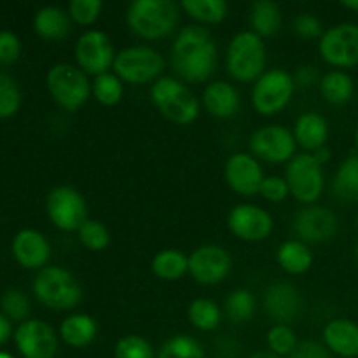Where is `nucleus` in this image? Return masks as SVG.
<instances>
[{"mask_svg":"<svg viewBox=\"0 0 358 358\" xmlns=\"http://www.w3.org/2000/svg\"><path fill=\"white\" fill-rule=\"evenodd\" d=\"M290 358H332L324 345L315 341H304L297 345Z\"/></svg>","mask_w":358,"mask_h":358,"instance_id":"49530a36","label":"nucleus"},{"mask_svg":"<svg viewBox=\"0 0 358 358\" xmlns=\"http://www.w3.org/2000/svg\"><path fill=\"white\" fill-rule=\"evenodd\" d=\"M355 142H357V149H358V126H357V133H355Z\"/></svg>","mask_w":358,"mask_h":358,"instance_id":"864d4df0","label":"nucleus"},{"mask_svg":"<svg viewBox=\"0 0 358 358\" xmlns=\"http://www.w3.org/2000/svg\"><path fill=\"white\" fill-rule=\"evenodd\" d=\"M171 66L187 83H203L217 69V44L201 24H189L171 45Z\"/></svg>","mask_w":358,"mask_h":358,"instance_id":"f257e3e1","label":"nucleus"},{"mask_svg":"<svg viewBox=\"0 0 358 358\" xmlns=\"http://www.w3.org/2000/svg\"><path fill=\"white\" fill-rule=\"evenodd\" d=\"M220 308L210 299H196L189 306V320L199 331H213L220 324Z\"/></svg>","mask_w":358,"mask_h":358,"instance_id":"2f4dec72","label":"nucleus"},{"mask_svg":"<svg viewBox=\"0 0 358 358\" xmlns=\"http://www.w3.org/2000/svg\"><path fill=\"white\" fill-rule=\"evenodd\" d=\"M248 21L259 37H273L282 28V10L271 0H257L248 9Z\"/></svg>","mask_w":358,"mask_h":358,"instance_id":"393cba45","label":"nucleus"},{"mask_svg":"<svg viewBox=\"0 0 358 358\" xmlns=\"http://www.w3.org/2000/svg\"><path fill=\"white\" fill-rule=\"evenodd\" d=\"M16 345L24 358H52L58 352L55 331L42 320H27L17 327Z\"/></svg>","mask_w":358,"mask_h":358,"instance_id":"f3484780","label":"nucleus"},{"mask_svg":"<svg viewBox=\"0 0 358 358\" xmlns=\"http://www.w3.org/2000/svg\"><path fill=\"white\" fill-rule=\"evenodd\" d=\"M115 358H154L149 341L140 336H126L115 345Z\"/></svg>","mask_w":358,"mask_h":358,"instance_id":"58836bf2","label":"nucleus"},{"mask_svg":"<svg viewBox=\"0 0 358 358\" xmlns=\"http://www.w3.org/2000/svg\"><path fill=\"white\" fill-rule=\"evenodd\" d=\"M101 9L103 3L100 0H72L69 3V16L76 23L87 27L100 17Z\"/></svg>","mask_w":358,"mask_h":358,"instance_id":"ea45409f","label":"nucleus"},{"mask_svg":"<svg viewBox=\"0 0 358 358\" xmlns=\"http://www.w3.org/2000/svg\"><path fill=\"white\" fill-rule=\"evenodd\" d=\"M329 136V124L325 117L317 112H306L301 115L294 126V138L308 152H315L325 147Z\"/></svg>","mask_w":358,"mask_h":358,"instance_id":"5701e85b","label":"nucleus"},{"mask_svg":"<svg viewBox=\"0 0 358 358\" xmlns=\"http://www.w3.org/2000/svg\"><path fill=\"white\" fill-rule=\"evenodd\" d=\"M318 86H320L322 96L329 103L334 105H343L350 101L353 96V91H355L353 79L341 70H332V72L325 73Z\"/></svg>","mask_w":358,"mask_h":358,"instance_id":"cd10ccee","label":"nucleus"},{"mask_svg":"<svg viewBox=\"0 0 358 358\" xmlns=\"http://www.w3.org/2000/svg\"><path fill=\"white\" fill-rule=\"evenodd\" d=\"M13 254L21 266L28 269L42 268L51 255V247L44 234L34 229H24L13 241Z\"/></svg>","mask_w":358,"mask_h":358,"instance_id":"aec40b11","label":"nucleus"},{"mask_svg":"<svg viewBox=\"0 0 358 358\" xmlns=\"http://www.w3.org/2000/svg\"><path fill=\"white\" fill-rule=\"evenodd\" d=\"M21 105V91L16 80L0 72V117H10Z\"/></svg>","mask_w":358,"mask_h":358,"instance_id":"e433bc0d","label":"nucleus"},{"mask_svg":"<svg viewBox=\"0 0 358 358\" xmlns=\"http://www.w3.org/2000/svg\"><path fill=\"white\" fill-rule=\"evenodd\" d=\"M0 358H13V357L7 355V353H2V352H0Z\"/></svg>","mask_w":358,"mask_h":358,"instance_id":"603ef678","label":"nucleus"},{"mask_svg":"<svg viewBox=\"0 0 358 358\" xmlns=\"http://www.w3.org/2000/svg\"><path fill=\"white\" fill-rule=\"evenodd\" d=\"M355 255H357V261H358V243H357V247H355Z\"/></svg>","mask_w":358,"mask_h":358,"instance_id":"5fc2aeb1","label":"nucleus"},{"mask_svg":"<svg viewBox=\"0 0 358 358\" xmlns=\"http://www.w3.org/2000/svg\"><path fill=\"white\" fill-rule=\"evenodd\" d=\"M182 9L199 23L217 24L224 21L229 13V6L224 0H184Z\"/></svg>","mask_w":358,"mask_h":358,"instance_id":"7c9ffc66","label":"nucleus"},{"mask_svg":"<svg viewBox=\"0 0 358 358\" xmlns=\"http://www.w3.org/2000/svg\"><path fill=\"white\" fill-rule=\"evenodd\" d=\"M332 192L343 201H358V156H350L339 164L332 182Z\"/></svg>","mask_w":358,"mask_h":358,"instance_id":"c756f323","label":"nucleus"},{"mask_svg":"<svg viewBox=\"0 0 358 358\" xmlns=\"http://www.w3.org/2000/svg\"><path fill=\"white\" fill-rule=\"evenodd\" d=\"M233 266L229 252L219 245H203L189 255V273L203 285H215L227 278Z\"/></svg>","mask_w":358,"mask_h":358,"instance_id":"ddd939ff","label":"nucleus"},{"mask_svg":"<svg viewBox=\"0 0 358 358\" xmlns=\"http://www.w3.org/2000/svg\"><path fill=\"white\" fill-rule=\"evenodd\" d=\"M91 93L105 107L117 105L122 98V80L115 73H101L94 77L91 84Z\"/></svg>","mask_w":358,"mask_h":358,"instance_id":"f704fd0d","label":"nucleus"},{"mask_svg":"<svg viewBox=\"0 0 358 358\" xmlns=\"http://www.w3.org/2000/svg\"><path fill=\"white\" fill-rule=\"evenodd\" d=\"M48 90L52 100L62 108L76 112L83 107L91 94V84L79 66L58 63L48 72Z\"/></svg>","mask_w":358,"mask_h":358,"instance_id":"423d86ee","label":"nucleus"},{"mask_svg":"<svg viewBox=\"0 0 358 358\" xmlns=\"http://www.w3.org/2000/svg\"><path fill=\"white\" fill-rule=\"evenodd\" d=\"M341 6L350 10H358V0H343Z\"/></svg>","mask_w":358,"mask_h":358,"instance_id":"8fccbe9b","label":"nucleus"},{"mask_svg":"<svg viewBox=\"0 0 358 358\" xmlns=\"http://www.w3.org/2000/svg\"><path fill=\"white\" fill-rule=\"evenodd\" d=\"M34 294L44 306L56 311L72 310L83 299L76 276L59 266L42 268L34 282Z\"/></svg>","mask_w":358,"mask_h":358,"instance_id":"20e7f679","label":"nucleus"},{"mask_svg":"<svg viewBox=\"0 0 358 358\" xmlns=\"http://www.w3.org/2000/svg\"><path fill=\"white\" fill-rule=\"evenodd\" d=\"M76 59L83 72L101 76L114 66L115 52L110 37L100 30H90L83 34L76 45Z\"/></svg>","mask_w":358,"mask_h":358,"instance_id":"f8f14e48","label":"nucleus"},{"mask_svg":"<svg viewBox=\"0 0 358 358\" xmlns=\"http://www.w3.org/2000/svg\"><path fill=\"white\" fill-rule=\"evenodd\" d=\"M2 310L13 320H24L30 313V301L21 290L10 289L2 296Z\"/></svg>","mask_w":358,"mask_h":358,"instance_id":"a19ab883","label":"nucleus"},{"mask_svg":"<svg viewBox=\"0 0 358 358\" xmlns=\"http://www.w3.org/2000/svg\"><path fill=\"white\" fill-rule=\"evenodd\" d=\"M59 334H62V339L69 346L84 348V346L91 345L93 339L96 338L98 325L90 315L76 313L63 320L62 327H59Z\"/></svg>","mask_w":358,"mask_h":358,"instance_id":"a878e982","label":"nucleus"},{"mask_svg":"<svg viewBox=\"0 0 358 358\" xmlns=\"http://www.w3.org/2000/svg\"><path fill=\"white\" fill-rule=\"evenodd\" d=\"M292 229L303 243H322L336 236L339 222L338 217L325 206H308L296 213Z\"/></svg>","mask_w":358,"mask_h":358,"instance_id":"2eb2a0df","label":"nucleus"},{"mask_svg":"<svg viewBox=\"0 0 358 358\" xmlns=\"http://www.w3.org/2000/svg\"><path fill=\"white\" fill-rule=\"evenodd\" d=\"M250 358H280V357L275 355L273 352H255L254 355H250Z\"/></svg>","mask_w":358,"mask_h":358,"instance_id":"3c124183","label":"nucleus"},{"mask_svg":"<svg viewBox=\"0 0 358 358\" xmlns=\"http://www.w3.org/2000/svg\"><path fill=\"white\" fill-rule=\"evenodd\" d=\"M276 259L283 271L290 273V275H303L313 264V255H311L310 248L306 247V243L297 240L285 241L276 252Z\"/></svg>","mask_w":358,"mask_h":358,"instance_id":"bb28decb","label":"nucleus"},{"mask_svg":"<svg viewBox=\"0 0 358 358\" xmlns=\"http://www.w3.org/2000/svg\"><path fill=\"white\" fill-rule=\"evenodd\" d=\"M227 72L238 83H252L264 73L266 45L252 30L240 31L227 48Z\"/></svg>","mask_w":358,"mask_h":358,"instance_id":"39448f33","label":"nucleus"},{"mask_svg":"<svg viewBox=\"0 0 358 358\" xmlns=\"http://www.w3.org/2000/svg\"><path fill=\"white\" fill-rule=\"evenodd\" d=\"M320 70H318V66L311 65V63L297 66L296 73H294V84L301 87H313L320 84Z\"/></svg>","mask_w":358,"mask_h":358,"instance_id":"a18cd8bd","label":"nucleus"},{"mask_svg":"<svg viewBox=\"0 0 358 358\" xmlns=\"http://www.w3.org/2000/svg\"><path fill=\"white\" fill-rule=\"evenodd\" d=\"M150 100L157 110L175 124H191L199 114L198 98L175 77H159L150 87Z\"/></svg>","mask_w":358,"mask_h":358,"instance_id":"7ed1b4c3","label":"nucleus"},{"mask_svg":"<svg viewBox=\"0 0 358 358\" xmlns=\"http://www.w3.org/2000/svg\"><path fill=\"white\" fill-rule=\"evenodd\" d=\"M203 103L213 117L227 119L233 117L240 110L241 100L240 93L233 84L215 80V83L208 84L203 91Z\"/></svg>","mask_w":358,"mask_h":358,"instance_id":"4be33fe9","label":"nucleus"},{"mask_svg":"<svg viewBox=\"0 0 358 358\" xmlns=\"http://www.w3.org/2000/svg\"><path fill=\"white\" fill-rule=\"evenodd\" d=\"M164 69V58L156 49L133 45L115 55V76L128 84L156 83Z\"/></svg>","mask_w":358,"mask_h":358,"instance_id":"0eeeda50","label":"nucleus"},{"mask_svg":"<svg viewBox=\"0 0 358 358\" xmlns=\"http://www.w3.org/2000/svg\"><path fill=\"white\" fill-rule=\"evenodd\" d=\"M294 90H296V84L289 72L282 69L268 70L255 80L252 103L259 114L273 115L289 105Z\"/></svg>","mask_w":358,"mask_h":358,"instance_id":"6e6552de","label":"nucleus"},{"mask_svg":"<svg viewBox=\"0 0 358 358\" xmlns=\"http://www.w3.org/2000/svg\"><path fill=\"white\" fill-rule=\"evenodd\" d=\"M318 49L329 65L339 69L358 65V24L341 23L329 28L322 35Z\"/></svg>","mask_w":358,"mask_h":358,"instance_id":"9d476101","label":"nucleus"},{"mask_svg":"<svg viewBox=\"0 0 358 358\" xmlns=\"http://www.w3.org/2000/svg\"><path fill=\"white\" fill-rule=\"evenodd\" d=\"M152 271L157 278L166 280V282L180 280L189 271V257L175 248L161 250L152 259Z\"/></svg>","mask_w":358,"mask_h":358,"instance_id":"c85d7f7f","label":"nucleus"},{"mask_svg":"<svg viewBox=\"0 0 358 358\" xmlns=\"http://www.w3.org/2000/svg\"><path fill=\"white\" fill-rule=\"evenodd\" d=\"M261 194L273 203H282L290 194L289 184L282 177H266L261 185Z\"/></svg>","mask_w":358,"mask_h":358,"instance_id":"37998d69","label":"nucleus"},{"mask_svg":"<svg viewBox=\"0 0 358 358\" xmlns=\"http://www.w3.org/2000/svg\"><path fill=\"white\" fill-rule=\"evenodd\" d=\"M79 240L90 250L100 252L105 250L108 247V243H110V233L98 220H86L79 227Z\"/></svg>","mask_w":358,"mask_h":358,"instance_id":"c9c22d12","label":"nucleus"},{"mask_svg":"<svg viewBox=\"0 0 358 358\" xmlns=\"http://www.w3.org/2000/svg\"><path fill=\"white\" fill-rule=\"evenodd\" d=\"M268 346L269 352L275 355H292L294 350L297 348V338L296 332L289 327V325L276 324L271 331L268 332Z\"/></svg>","mask_w":358,"mask_h":358,"instance_id":"4c0bfd02","label":"nucleus"},{"mask_svg":"<svg viewBox=\"0 0 358 358\" xmlns=\"http://www.w3.org/2000/svg\"><path fill=\"white\" fill-rule=\"evenodd\" d=\"M48 213L51 222L63 231H79L87 220L83 194L69 185H59L49 192Z\"/></svg>","mask_w":358,"mask_h":358,"instance_id":"9b49d317","label":"nucleus"},{"mask_svg":"<svg viewBox=\"0 0 358 358\" xmlns=\"http://www.w3.org/2000/svg\"><path fill=\"white\" fill-rule=\"evenodd\" d=\"M224 175L229 187L241 196H255L261 192V185L266 178L259 161L250 154L241 152L233 154L227 159Z\"/></svg>","mask_w":358,"mask_h":358,"instance_id":"a211bd4d","label":"nucleus"},{"mask_svg":"<svg viewBox=\"0 0 358 358\" xmlns=\"http://www.w3.org/2000/svg\"><path fill=\"white\" fill-rule=\"evenodd\" d=\"M226 315L234 324H243L254 317L255 299L247 289H238L227 296L226 304H224Z\"/></svg>","mask_w":358,"mask_h":358,"instance_id":"473e14b6","label":"nucleus"},{"mask_svg":"<svg viewBox=\"0 0 358 358\" xmlns=\"http://www.w3.org/2000/svg\"><path fill=\"white\" fill-rule=\"evenodd\" d=\"M10 336V322L7 320L3 315H0V345H3V343L9 339Z\"/></svg>","mask_w":358,"mask_h":358,"instance_id":"de8ad7c7","label":"nucleus"},{"mask_svg":"<svg viewBox=\"0 0 358 358\" xmlns=\"http://www.w3.org/2000/svg\"><path fill=\"white\" fill-rule=\"evenodd\" d=\"M35 31L45 41H62L70 34V16L59 7L49 6L38 10L34 20Z\"/></svg>","mask_w":358,"mask_h":358,"instance_id":"b1692460","label":"nucleus"},{"mask_svg":"<svg viewBox=\"0 0 358 358\" xmlns=\"http://www.w3.org/2000/svg\"><path fill=\"white\" fill-rule=\"evenodd\" d=\"M313 157L318 161V163L322 164V166H324V164L327 163L329 159H331V150H329L327 147H320L318 150H315Z\"/></svg>","mask_w":358,"mask_h":358,"instance_id":"09e8293b","label":"nucleus"},{"mask_svg":"<svg viewBox=\"0 0 358 358\" xmlns=\"http://www.w3.org/2000/svg\"><path fill=\"white\" fill-rule=\"evenodd\" d=\"M21 42L13 31H0V63H13L20 58Z\"/></svg>","mask_w":358,"mask_h":358,"instance_id":"c03bdc74","label":"nucleus"},{"mask_svg":"<svg viewBox=\"0 0 358 358\" xmlns=\"http://www.w3.org/2000/svg\"><path fill=\"white\" fill-rule=\"evenodd\" d=\"M157 358H206L203 346L194 338L185 334L173 336L168 339Z\"/></svg>","mask_w":358,"mask_h":358,"instance_id":"72a5a7b5","label":"nucleus"},{"mask_svg":"<svg viewBox=\"0 0 358 358\" xmlns=\"http://www.w3.org/2000/svg\"><path fill=\"white\" fill-rule=\"evenodd\" d=\"M324 341L336 355L355 358L358 357V325L346 318H336L325 325Z\"/></svg>","mask_w":358,"mask_h":358,"instance_id":"412c9836","label":"nucleus"},{"mask_svg":"<svg viewBox=\"0 0 358 358\" xmlns=\"http://www.w3.org/2000/svg\"><path fill=\"white\" fill-rule=\"evenodd\" d=\"M229 231L243 241H262L271 234L273 219L266 210L255 205L234 206L227 217Z\"/></svg>","mask_w":358,"mask_h":358,"instance_id":"dca6fc26","label":"nucleus"},{"mask_svg":"<svg viewBox=\"0 0 358 358\" xmlns=\"http://www.w3.org/2000/svg\"><path fill=\"white\" fill-rule=\"evenodd\" d=\"M178 6L171 0H135L126 10L131 31L147 41H157L175 30L178 23Z\"/></svg>","mask_w":358,"mask_h":358,"instance_id":"f03ea898","label":"nucleus"},{"mask_svg":"<svg viewBox=\"0 0 358 358\" xmlns=\"http://www.w3.org/2000/svg\"><path fill=\"white\" fill-rule=\"evenodd\" d=\"M264 310L269 318L282 325L296 320L301 311L299 290L285 282L273 283L264 292Z\"/></svg>","mask_w":358,"mask_h":358,"instance_id":"6ab92c4d","label":"nucleus"},{"mask_svg":"<svg viewBox=\"0 0 358 358\" xmlns=\"http://www.w3.org/2000/svg\"><path fill=\"white\" fill-rule=\"evenodd\" d=\"M250 150L268 163H285L296 152V138L283 126H264L250 136Z\"/></svg>","mask_w":358,"mask_h":358,"instance_id":"4468645a","label":"nucleus"},{"mask_svg":"<svg viewBox=\"0 0 358 358\" xmlns=\"http://www.w3.org/2000/svg\"><path fill=\"white\" fill-rule=\"evenodd\" d=\"M285 180L294 198L301 203L317 201L324 191V171L313 154H297L289 161Z\"/></svg>","mask_w":358,"mask_h":358,"instance_id":"1a4fd4ad","label":"nucleus"},{"mask_svg":"<svg viewBox=\"0 0 358 358\" xmlns=\"http://www.w3.org/2000/svg\"><path fill=\"white\" fill-rule=\"evenodd\" d=\"M294 30H296L297 35H301L304 38H317L324 35V28H322L320 20L311 13H301L294 20Z\"/></svg>","mask_w":358,"mask_h":358,"instance_id":"79ce46f5","label":"nucleus"}]
</instances>
